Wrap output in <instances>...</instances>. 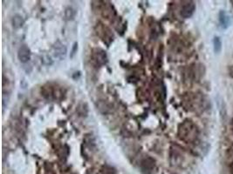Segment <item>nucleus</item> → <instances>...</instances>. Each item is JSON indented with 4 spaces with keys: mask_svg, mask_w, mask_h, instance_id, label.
Wrapping results in <instances>:
<instances>
[{
    "mask_svg": "<svg viewBox=\"0 0 233 174\" xmlns=\"http://www.w3.org/2000/svg\"><path fill=\"white\" fill-rule=\"evenodd\" d=\"M154 166H155V161L152 160L151 158H148V159H146L142 162V169L143 172H151V170L153 169Z\"/></svg>",
    "mask_w": 233,
    "mask_h": 174,
    "instance_id": "7",
    "label": "nucleus"
},
{
    "mask_svg": "<svg viewBox=\"0 0 233 174\" xmlns=\"http://www.w3.org/2000/svg\"><path fill=\"white\" fill-rule=\"evenodd\" d=\"M54 50H55V56L62 58L66 55L67 52V48L64 46V44H62L61 43L58 42L55 45H54Z\"/></svg>",
    "mask_w": 233,
    "mask_h": 174,
    "instance_id": "6",
    "label": "nucleus"
},
{
    "mask_svg": "<svg viewBox=\"0 0 233 174\" xmlns=\"http://www.w3.org/2000/svg\"><path fill=\"white\" fill-rule=\"evenodd\" d=\"M175 174H176V173H175Z\"/></svg>",
    "mask_w": 233,
    "mask_h": 174,
    "instance_id": "14",
    "label": "nucleus"
},
{
    "mask_svg": "<svg viewBox=\"0 0 233 174\" xmlns=\"http://www.w3.org/2000/svg\"><path fill=\"white\" fill-rule=\"evenodd\" d=\"M197 128L192 123H185L183 124V128L180 129V136L184 140H192L196 138Z\"/></svg>",
    "mask_w": 233,
    "mask_h": 174,
    "instance_id": "1",
    "label": "nucleus"
},
{
    "mask_svg": "<svg viewBox=\"0 0 233 174\" xmlns=\"http://www.w3.org/2000/svg\"><path fill=\"white\" fill-rule=\"evenodd\" d=\"M213 46H214V51L216 53H219L222 49V42L219 37H214L213 38Z\"/></svg>",
    "mask_w": 233,
    "mask_h": 174,
    "instance_id": "8",
    "label": "nucleus"
},
{
    "mask_svg": "<svg viewBox=\"0 0 233 174\" xmlns=\"http://www.w3.org/2000/svg\"><path fill=\"white\" fill-rule=\"evenodd\" d=\"M17 58L21 63L28 62L31 58V50L29 49V47L25 44L20 46L17 50Z\"/></svg>",
    "mask_w": 233,
    "mask_h": 174,
    "instance_id": "3",
    "label": "nucleus"
},
{
    "mask_svg": "<svg viewBox=\"0 0 233 174\" xmlns=\"http://www.w3.org/2000/svg\"><path fill=\"white\" fill-rule=\"evenodd\" d=\"M24 24V19L22 18L21 16L19 15H16L14 16L13 18H12V25H13V27L14 28H19L21 27Z\"/></svg>",
    "mask_w": 233,
    "mask_h": 174,
    "instance_id": "9",
    "label": "nucleus"
},
{
    "mask_svg": "<svg viewBox=\"0 0 233 174\" xmlns=\"http://www.w3.org/2000/svg\"><path fill=\"white\" fill-rule=\"evenodd\" d=\"M65 14H66V17L67 19H74V17L75 16V11L72 7H67L66 9V11H65Z\"/></svg>",
    "mask_w": 233,
    "mask_h": 174,
    "instance_id": "10",
    "label": "nucleus"
},
{
    "mask_svg": "<svg viewBox=\"0 0 233 174\" xmlns=\"http://www.w3.org/2000/svg\"><path fill=\"white\" fill-rule=\"evenodd\" d=\"M78 50V43H76L75 42L74 44V47H73V50H72V54H71V58H73L74 57V55L75 53H76V51Z\"/></svg>",
    "mask_w": 233,
    "mask_h": 174,
    "instance_id": "11",
    "label": "nucleus"
},
{
    "mask_svg": "<svg viewBox=\"0 0 233 174\" xmlns=\"http://www.w3.org/2000/svg\"><path fill=\"white\" fill-rule=\"evenodd\" d=\"M218 20H219V24L221 25V27L223 29H226L228 28L230 25H231V18L229 17V15L224 11H221L219 12V15H218Z\"/></svg>",
    "mask_w": 233,
    "mask_h": 174,
    "instance_id": "5",
    "label": "nucleus"
},
{
    "mask_svg": "<svg viewBox=\"0 0 233 174\" xmlns=\"http://www.w3.org/2000/svg\"><path fill=\"white\" fill-rule=\"evenodd\" d=\"M231 130H232V132H233V119H232V121H231Z\"/></svg>",
    "mask_w": 233,
    "mask_h": 174,
    "instance_id": "13",
    "label": "nucleus"
},
{
    "mask_svg": "<svg viewBox=\"0 0 233 174\" xmlns=\"http://www.w3.org/2000/svg\"><path fill=\"white\" fill-rule=\"evenodd\" d=\"M229 73L231 75V77L233 78V65L229 67Z\"/></svg>",
    "mask_w": 233,
    "mask_h": 174,
    "instance_id": "12",
    "label": "nucleus"
},
{
    "mask_svg": "<svg viewBox=\"0 0 233 174\" xmlns=\"http://www.w3.org/2000/svg\"><path fill=\"white\" fill-rule=\"evenodd\" d=\"M196 10V5L194 2H189L186 5H184L181 11V16L184 18H189L193 15Z\"/></svg>",
    "mask_w": 233,
    "mask_h": 174,
    "instance_id": "4",
    "label": "nucleus"
},
{
    "mask_svg": "<svg viewBox=\"0 0 233 174\" xmlns=\"http://www.w3.org/2000/svg\"><path fill=\"white\" fill-rule=\"evenodd\" d=\"M93 60L98 65V66H103L107 63L108 57L106 54V51L100 48H95L93 50Z\"/></svg>",
    "mask_w": 233,
    "mask_h": 174,
    "instance_id": "2",
    "label": "nucleus"
}]
</instances>
